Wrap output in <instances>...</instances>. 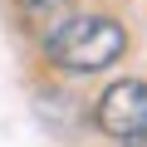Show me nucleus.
<instances>
[{
    "mask_svg": "<svg viewBox=\"0 0 147 147\" xmlns=\"http://www.w3.org/2000/svg\"><path fill=\"white\" fill-rule=\"evenodd\" d=\"M127 49V30L113 15H64L44 30V59L59 74H103Z\"/></svg>",
    "mask_w": 147,
    "mask_h": 147,
    "instance_id": "1",
    "label": "nucleus"
},
{
    "mask_svg": "<svg viewBox=\"0 0 147 147\" xmlns=\"http://www.w3.org/2000/svg\"><path fill=\"white\" fill-rule=\"evenodd\" d=\"M93 118H98V127L108 132V137H132L142 123H147V84L142 79H113L103 93H98V103H93Z\"/></svg>",
    "mask_w": 147,
    "mask_h": 147,
    "instance_id": "2",
    "label": "nucleus"
},
{
    "mask_svg": "<svg viewBox=\"0 0 147 147\" xmlns=\"http://www.w3.org/2000/svg\"><path fill=\"white\" fill-rule=\"evenodd\" d=\"M20 10H25V20L44 34L54 20H64V15H69V0H20Z\"/></svg>",
    "mask_w": 147,
    "mask_h": 147,
    "instance_id": "3",
    "label": "nucleus"
},
{
    "mask_svg": "<svg viewBox=\"0 0 147 147\" xmlns=\"http://www.w3.org/2000/svg\"><path fill=\"white\" fill-rule=\"evenodd\" d=\"M123 147H147V123H142V127H137L132 137H123Z\"/></svg>",
    "mask_w": 147,
    "mask_h": 147,
    "instance_id": "4",
    "label": "nucleus"
}]
</instances>
